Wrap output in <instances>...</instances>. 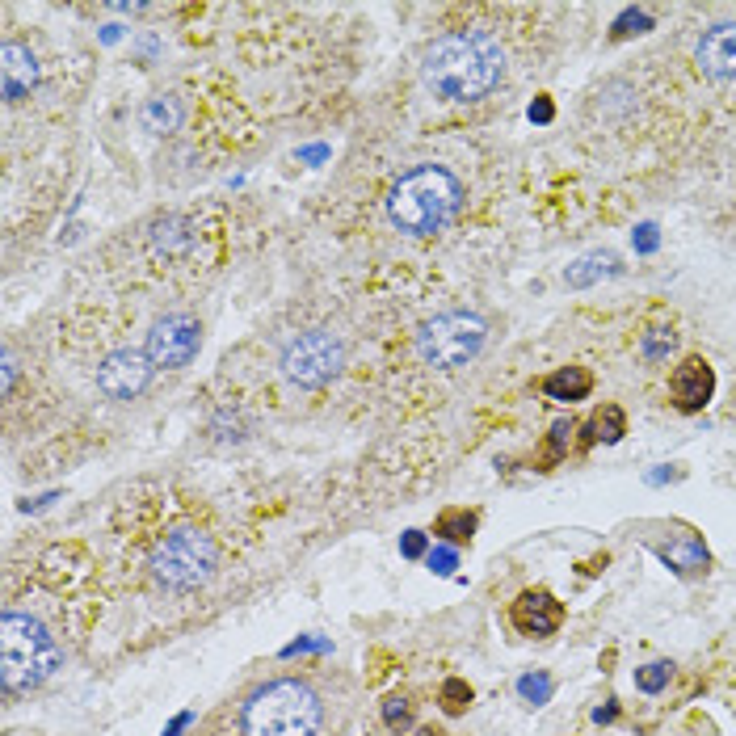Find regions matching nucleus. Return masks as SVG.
<instances>
[{
	"mask_svg": "<svg viewBox=\"0 0 736 736\" xmlns=\"http://www.w3.org/2000/svg\"><path fill=\"white\" fill-rule=\"evenodd\" d=\"M421 76L446 101H480L501 85L505 51L497 38H488L480 30H455L425 47Z\"/></svg>",
	"mask_w": 736,
	"mask_h": 736,
	"instance_id": "nucleus-1",
	"label": "nucleus"
},
{
	"mask_svg": "<svg viewBox=\"0 0 736 736\" xmlns=\"http://www.w3.org/2000/svg\"><path fill=\"white\" fill-rule=\"evenodd\" d=\"M459 202H463V186L451 169L417 165L387 190V219L408 236H434L438 228L451 223Z\"/></svg>",
	"mask_w": 736,
	"mask_h": 736,
	"instance_id": "nucleus-2",
	"label": "nucleus"
},
{
	"mask_svg": "<svg viewBox=\"0 0 736 736\" xmlns=\"http://www.w3.org/2000/svg\"><path fill=\"white\" fill-rule=\"evenodd\" d=\"M59 644L43 619L26 610H5L0 619V686L5 694H30L59 669Z\"/></svg>",
	"mask_w": 736,
	"mask_h": 736,
	"instance_id": "nucleus-3",
	"label": "nucleus"
},
{
	"mask_svg": "<svg viewBox=\"0 0 736 736\" xmlns=\"http://www.w3.org/2000/svg\"><path fill=\"white\" fill-rule=\"evenodd\" d=\"M324 724L320 694L299 678L265 682L244 703V736H316Z\"/></svg>",
	"mask_w": 736,
	"mask_h": 736,
	"instance_id": "nucleus-4",
	"label": "nucleus"
},
{
	"mask_svg": "<svg viewBox=\"0 0 736 736\" xmlns=\"http://www.w3.org/2000/svg\"><path fill=\"white\" fill-rule=\"evenodd\" d=\"M148 568H152V581L160 589H169V594H190V589L207 585L215 577L219 547H215V539L207 535V530L177 526L156 543Z\"/></svg>",
	"mask_w": 736,
	"mask_h": 736,
	"instance_id": "nucleus-5",
	"label": "nucleus"
},
{
	"mask_svg": "<svg viewBox=\"0 0 736 736\" xmlns=\"http://www.w3.org/2000/svg\"><path fill=\"white\" fill-rule=\"evenodd\" d=\"M488 341V324L476 312H442L434 320L421 324L417 333V354L438 366V371H455V366H467Z\"/></svg>",
	"mask_w": 736,
	"mask_h": 736,
	"instance_id": "nucleus-6",
	"label": "nucleus"
},
{
	"mask_svg": "<svg viewBox=\"0 0 736 736\" xmlns=\"http://www.w3.org/2000/svg\"><path fill=\"white\" fill-rule=\"evenodd\" d=\"M345 366V345L329 329H308L286 341L282 350V375L299 387H324L341 375Z\"/></svg>",
	"mask_w": 736,
	"mask_h": 736,
	"instance_id": "nucleus-7",
	"label": "nucleus"
},
{
	"mask_svg": "<svg viewBox=\"0 0 736 736\" xmlns=\"http://www.w3.org/2000/svg\"><path fill=\"white\" fill-rule=\"evenodd\" d=\"M202 345V329L198 320L186 316V312H169L152 324L148 333V345H143V354L152 358V366H165V371H177V366H190L194 354Z\"/></svg>",
	"mask_w": 736,
	"mask_h": 736,
	"instance_id": "nucleus-8",
	"label": "nucleus"
},
{
	"mask_svg": "<svg viewBox=\"0 0 736 736\" xmlns=\"http://www.w3.org/2000/svg\"><path fill=\"white\" fill-rule=\"evenodd\" d=\"M152 371L156 366L143 350H114L97 366V387H101V396H110V400H135L148 392Z\"/></svg>",
	"mask_w": 736,
	"mask_h": 736,
	"instance_id": "nucleus-9",
	"label": "nucleus"
},
{
	"mask_svg": "<svg viewBox=\"0 0 736 736\" xmlns=\"http://www.w3.org/2000/svg\"><path fill=\"white\" fill-rule=\"evenodd\" d=\"M694 59L711 80H736V22H715L703 30Z\"/></svg>",
	"mask_w": 736,
	"mask_h": 736,
	"instance_id": "nucleus-10",
	"label": "nucleus"
},
{
	"mask_svg": "<svg viewBox=\"0 0 736 736\" xmlns=\"http://www.w3.org/2000/svg\"><path fill=\"white\" fill-rule=\"evenodd\" d=\"M38 89V55L26 43L0 47V93L5 101H22Z\"/></svg>",
	"mask_w": 736,
	"mask_h": 736,
	"instance_id": "nucleus-11",
	"label": "nucleus"
},
{
	"mask_svg": "<svg viewBox=\"0 0 736 736\" xmlns=\"http://www.w3.org/2000/svg\"><path fill=\"white\" fill-rule=\"evenodd\" d=\"M669 387H673V404H678L682 413H699L715 392V371L703 358H686L678 371H673Z\"/></svg>",
	"mask_w": 736,
	"mask_h": 736,
	"instance_id": "nucleus-12",
	"label": "nucleus"
},
{
	"mask_svg": "<svg viewBox=\"0 0 736 736\" xmlns=\"http://www.w3.org/2000/svg\"><path fill=\"white\" fill-rule=\"evenodd\" d=\"M560 619H564V610L547 589H526L514 602V627L522 636H551V631L560 627Z\"/></svg>",
	"mask_w": 736,
	"mask_h": 736,
	"instance_id": "nucleus-13",
	"label": "nucleus"
},
{
	"mask_svg": "<svg viewBox=\"0 0 736 736\" xmlns=\"http://www.w3.org/2000/svg\"><path fill=\"white\" fill-rule=\"evenodd\" d=\"M589 387H594V379H589V371H581V366H564V371L547 375L543 392H547L551 400H564V404H572V400H585V396H589Z\"/></svg>",
	"mask_w": 736,
	"mask_h": 736,
	"instance_id": "nucleus-14",
	"label": "nucleus"
},
{
	"mask_svg": "<svg viewBox=\"0 0 736 736\" xmlns=\"http://www.w3.org/2000/svg\"><path fill=\"white\" fill-rule=\"evenodd\" d=\"M657 556H661L665 564H673L678 572H694V568L707 564V547L694 539V535H682V539H673V543H661Z\"/></svg>",
	"mask_w": 736,
	"mask_h": 736,
	"instance_id": "nucleus-15",
	"label": "nucleus"
},
{
	"mask_svg": "<svg viewBox=\"0 0 736 736\" xmlns=\"http://www.w3.org/2000/svg\"><path fill=\"white\" fill-rule=\"evenodd\" d=\"M139 118H143V131L169 135V131H177V122H181V101L177 97H152Z\"/></svg>",
	"mask_w": 736,
	"mask_h": 736,
	"instance_id": "nucleus-16",
	"label": "nucleus"
},
{
	"mask_svg": "<svg viewBox=\"0 0 736 736\" xmlns=\"http://www.w3.org/2000/svg\"><path fill=\"white\" fill-rule=\"evenodd\" d=\"M610 274H619V257L615 253H589L577 265H568V286H589V282L610 278Z\"/></svg>",
	"mask_w": 736,
	"mask_h": 736,
	"instance_id": "nucleus-17",
	"label": "nucleus"
},
{
	"mask_svg": "<svg viewBox=\"0 0 736 736\" xmlns=\"http://www.w3.org/2000/svg\"><path fill=\"white\" fill-rule=\"evenodd\" d=\"M472 530H476V514H467V509H451V514L438 518L434 535L451 539V543H463V539H472Z\"/></svg>",
	"mask_w": 736,
	"mask_h": 736,
	"instance_id": "nucleus-18",
	"label": "nucleus"
},
{
	"mask_svg": "<svg viewBox=\"0 0 736 736\" xmlns=\"http://www.w3.org/2000/svg\"><path fill=\"white\" fill-rule=\"evenodd\" d=\"M152 240H156V249H160V253H181V249L190 244V228H186V219H165V223H156Z\"/></svg>",
	"mask_w": 736,
	"mask_h": 736,
	"instance_id": "nucleus-19",
	"label": "nucleus"
},
{
	"mask_svg": "<svg viewBox=\"0 0 736 736\" xmlns=\"http://www.w3.org/2000/svg\"><path fill=\"white\" fill-rule=\"evenodd\" d=\"M669 678H673V665H669V661H652V665L636 669V686H640L644 694H661V690L669 686Z\"/></svg>",
	"mask_w": 736,
	"mask_h": 736,
	"instance_id": "nucleus-20",
	"label": "nucleus"
},
{
	"mask_svg": "<svg viewBox=\"0 0 736 736\" xmlns=\"http://www.w3.org/2000/svg\"><path fill=\"white\" fill-rule=\"evenodd\" d=\"M673 345H678V333H673V329H652L644 337V350L640 354H644V362H665Z\"/></svg>",
	"mask_w": 736,
	"mask_h": 736,
	"instance_id": "nucleus-21",
	"label": "nucleus"
},
{
	"mask_svg": "<svg viewBox=\"0 0 736 736\" xmlns=\"http://www.w3.org/2000/svg\"><path fill=\"white\" fill-rule=\"evenodd\" d=\"M518 694H522L526 703L543 707V703L551 699V678H547V673H526V678L518 682Z\"/></svg>",
	"mask_w": 736,
	"mask_h": 736,
	"instance_id": "nucleus-22",
	"label": "nucleus"
},
{
	"mask_svg": "<svg viewBox=\"0 0 736 736\" xmlns=\"http://www.w3.org/2000/svg\"><path fill=\"white\" fill-rule=\"evenodd\" d=\"M467 703H472V686L459 682V678L442 682V711H446V715H459Z\"/></svg>",
	"mask_w": 736,
	"mask_h": 736,
	"instance_id": "nucleus-23",
	"label": "nucleus"
},
{
	"mask_svg": "<svg viewBox=\"0 0 736 736\" xmlns=\"http://www.w3.org/2000/svg\"><path fill=\"white\" fill-rule=\"evenodd\" d=\"M383 724H387V728H408V724H413V703H408L404 694H392V699H383Z\"/></svg>",
	"mask_w": 736,
	"mask_h": 736,
	"instance_id": "nucleus-24",
	"label": "nucleus"
},
{
	"mask_svg": "<svg viewBox=\"0 0 736 736\" xmlns=\"http://www.w3.org/2000/svg\"><path fill=\"white\" fill-rule=\"evenodd\" d=\"M594 429H598L594 438H602V442H619V438H623V413H619L615 404H606L602 413H598V421H594Z\"/></svg>",
	"mask_w": 736,
	"mask_h": 736,
	"instance_id": "nucleus-25",
	"label": "nucleus"
},
{
	"mask_svg": "<svg viewBox=\"0 0 736 736\" xmlns=\"http://www.w3.org/2000/svg\"><path fill=\"white\" fill-rule=\"evenodd\" d=\"M652 26V13L648 9H627L619 22H615V38H627V34H644Z\"/></svg>",
	"mask_w": 736,
	"mask_h": 736,
	"instance_id": "nucleus-26",
	"label": "nucleus"
},
{
	"mask_svg": "<svg viewBox=\"0 0 736 736\" xmlns=\"http://www.w3.org/2000/svg\"><path fill=\"white\" fill-rule=\"evenodd\" d=\"M455 564H459V556H455L451 547L429 551V568H434V572H442V577H446V572H455Z\"/></svg>",
	"mask_w": 736,
	"mask_h": 736,
	"instance_id": "nucleus-27",
	"label": "nucleus"
},
{
	"mask_svg": "<svg viewBox=\"0 0 736 736\" xmlns=\"http://www.w3.org/2000/svg\"><path fill=\"white\" fill-rule=\"evenodd\" d=\"M568 442H572V421H556L551 425V455H564Z\"/></svg>",
	"mask_w": 736,
	"mask_h": 736,
	"instance_id": "nucleus-28",
	"label": "nucleus"
},
{
	"mask_svg": "<svg viewBox=\"0 0 736 736\" xmlns=\"http://www.w3.org/2000/svg\"><path fill=\"white\" fill-rule=\"evenodd\" d=\"M400 547H404V556H408V560H417V556H425V535H421V530H408Z\"/></svg>",
	"mask_w": 736,
	"mask_h": 736,
	"instance_id": "nucleus-29",
	"label": "nucleus"
},
{
	"mask_svg": "<svg viewBox=\"0 0 736 736\" xmlns=\"http://www.w3.org/2000/svg\"><path fill=\"white\" fill-rule=\"evenodd\" d=\"M636 249H640V253H652V249H657V228H652V223L636 228Z\"/></svg>",
	"mask_w": 736,
	"mask_h": 736,
	"instance_id": "nucleus-30",
	"label": "nucleus"
},
{
	"mask_svg": "<svg viewBox=\"0 0 736 736\" xmlns=\"http://www.w3.org/2000/svg\"><path fill=\"white\" fill-rule=\"evenodd\" d=\"M530 118H535V122H547V118H551V101H535V106H530Z\"/></svg>",
	"mask_w": 736,
	"mask_h": 736,
	"instance_id": "nucleus-31",
	"label": "nucleus"
},
{
	"mask_svg": "<svg viewBox=\"0 0 736 736\" xmlns=\"http://www.w3.org/2000/svg\"><path fill=\"white\" fill-rule=\"evenodd\" d=\"M615 715H619V707L610 703V707H598V711H594V720H598V724H610V720H615Z\"/></svg>",
	"mask_w": 736,
	"mask_h": 736,
	"instance_id": "nucleus-32",
	"label": "nucleus"
},
{
	"mask_svg": "<svg viewBox=\"0 0 736 736\" xmlns=\"http://www.w3.org/2000/svg\"><path fill=\"white\" fill-rule=\"evenodd\" d=\"M13 375H17V362H13V354H5V392L13 387Z\"/></svg>",
	"mask_w": 736,
	"mask_h": 736,
	"instance_id": "nucleus-33",
	"label": "nucleus"
},
{
	"mask_svg": "<svg viewBox=\"0 0 736 736\" xmlns=\"http://www.w3.org/2000/svg\"><path fill=\"white\" fill-rule=\"evenodd\" d=\"M299 156H303V160H324V156H329V148H303Z\"/></svg>",
	"mask_w": 736,
	"mask_h": 736,
	"instance_id": "nucleus-34",
	"label": "nucleus"
},
{
	"mask_svg": "<svg viewBox=\"0 0 736 736\" xmlns=\"http://www.w3.org/2000/svg\"><path fill=\"white\" fill-rule=\"evenodd\" d=\"M417 736H446V732H438V728H421Z\"/></svg>",
	"mask_w": 736,
	"mask_h": 736,
	"instance_id": "nucleus-35",
	"label": "nucleus"
}]
</instances>
